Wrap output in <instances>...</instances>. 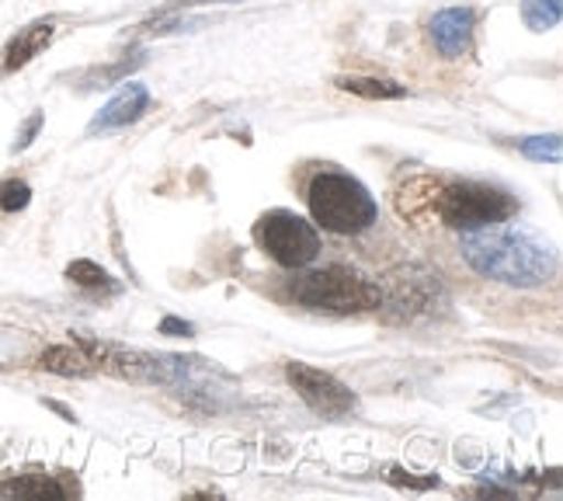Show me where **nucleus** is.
<instances>
[{
    "label": "nucleus",
    "instance_id": "nucleus-1",
    "mask_svg": "<svg viewBox=\"0 0 563 501\" xmlns=\"http://www.w3.org/2000/svg\"><path fill=\"white\" fill-rule=\"evenodd\" d=\"M466 265L484 279L518 290H536L553 279L556 251L543 233L526 224H487L463 233L460 244Z\"/></svg>",
    "mask_w": 563,
    "mask_h": 501
},
{
    "label": "nucleus",
    "instance_id": "nucleus-2",
    "mask_svg": "<svg viewBox=\"0 0 563 501\" xmlns=\"http://www.w3.org/2000/svg\"><path fill=\"white\" fill-rule=\"evenodd\" d=\"M310 213L313 220L331 233H362L376 224V199L352 174L323 171L310 182Z\"/></svg>",
    "mask_w": 563,
    "mask_h": 501
},
{
    "label": "nucleus",
    "instance_id": "nucleus-3",
    "mask_svg": "<svg viewBox=\"0 0 563 501\" xmlns=\"http://www.w3.org/2000/svg\"><path fill=\"white\" fill-rule=\"evenodd\" d=\"M379 286L349 265H328L299 275L292 282V296L310 311L328 314H365L379 307Z\"/></svg>",
    "mask_w": 563,
    "mask_h": 501
},
{
    "label": "nucleus",
    "instance_id": "nucleus-4",
    "mask_svg": "<svg viewBox=\"0 0 563 501\" xmlns=\"http://www.w3.org/2000/svg\"><path fill=\"white\" fill-rule=\"evenodd\" d=\"M518 209V203L505 188L487 185V182H452L439 185L435 195V213L445 227L456 230H476L487 224H501Z\"/></svg>",
    "mask_w": 563,
    "mask_h": 501
},
{
    "label": "nucleus",
    "instance_id": "nucleus-5",
    "mask_svg": "<svg viewBox=\"0 0 563 501\" xmlns=\"http://www.w3.org/2000/svg\"><path fill=\"white\" fill-rule=\"evenodd\" d=\"M262 244L282 269H302L320 254V233L299 213L275 209L262 220Z\"/></svg>",
    "mask_w": 563,
    "mask_h": 501
},
{
    "label": "nucleus",
    "instance_id": "nucleus-6",
    "mask_svg": "<svg viewBox=\"0 0 563 501\" xmlns=\"http://www.w3.org/2000/svg\"><path fill=\"white\" fill-rule=\"evenodd\" d=\"M386 279H389V286L386 293H379V307L386 303L394 320H415L421 314L435 311V303L442 296L439 275H431L421 265H404L397 272H389Z\"/></svg>",
    "mask_w": 563,
    "mask_h": 501
},
{
    "label": "nucleus",
    "instance_id": "nucleus-7",
    "mask_svg": "<svg viewBox=\"0 0 563 501\" xmlns=\"http://www.w3.org/2000/svg\"><path fill=\"white\" fill-rule=\"evenodd\" d=\"M286 377L289 383L296 386V394L302 397L310 411L323 418H344L355 411V394L341 380H334L331 373H323L317 366H307V362H289L286 366Z\"/></svg>",
    "mask_w": 563,
    "mask_h": 501
},
{
    "label": "nucleus",
    "instance_id": "nucleus-8",
    "mask_svg": "<svg viewBox=\"0 0 563 501\" xmlns=\"http://www.w3.org/2000/svg\"><path fill=\"white\" fill-rule=\"evenodd\" d=\"M473 29H476V14L470 8H445L431 18V42L445 59H463L473 50Z\"/></svg>",
    "mask_w": 563,
    "mask_h": 501
},
{
    "label": "nucleus",
    "instance_id": "nucleus-9",
    "mask_svg": "<svg viewBox=\"0 0 563 501\" xmlns=\"http://www.w3.org/2000/svg\"><path fill=\"white\" fill-rule=\"evenodd\" d=\"M146 105H150V91L140 84V80H129L119 87V95L112 101H104L101 105V112L91 119L88 126V133H112V129H122L129 122H136L143 112H146Z\"/></svg>",
    "mask_w": 563,
    "mask_h": 501
},
{
    "label": "nucleus",
    "instance_id": "nucleus-10",
    "mask_svg": "<svg viewBox=\"0 0 563 501\" xmlns=\"http://www.w3.org/2000/svg\"><path fill=\"white\" fill-rule=\"evenodd\" d=\"M56 35V25L53 21H35V25H25L4 50V70H21L25 63H32L42 50L49 46Z\"/></svg>",
    "mask_w": 563,
    "mask_h": 501
},
{
    "label": "nucleus",
    "instance_id": "nucleus-11",
    "mask_svg": "<svg viewBox=\"0 0 563 501\" xmlns=\"http://www.w3.org/2000/svg\"><path fill=\"white\" fill-rule=\"evenodd\" d=\"M42 369L49 373H63V377H88L95 369V359L88 352H80L74 345H53L42 352Z\"/></svg>",
    "mask_w": 563,
    "mask_h": 501
},
{
    "label": "nucleus",
    "instance_id": "nucleus-12",
    "mask_svg": "<svg viewBox=\"0 0 563 501\" xmlns=\"http://www.w3.org/2000/svg\"><path fill=\"white\" fill-rule=\"evenodd\" d=\"M338 87H341V91H349V95L369 98V101H394V98L407 95L404 84L379 80V77H338Z\"/></svg>",
    "mask_w": 563,
    "mask_h": 501
},
{
    "label": "nucleus",
    "instance_id": "nucleus-13",
    "mask_svg": "<svg viewBox=\"0 0 563 501\" xmlns=\"http://www.w3.org/2000/svg\"><path fill=\"white\" fill-rule=\"evenodd\" d=\"M0 494L4 498H63V488L53 481V477H42V473H25V477H14V481L0 484Z\"/></svg>",
    "mask_w": 563,
    "mask_h": 501
},
{
    "label": "nucleus",
    "instance_id": "nucleus-14",
    "mask_svg": "<svg viewBox=\"0 0 563 501\" xmlns=\"http://www.w3.org/2000/svg\"><path fill=\"white\" fill-rule=\"evenodd\" d=\"M563 18L560 0H522V21L532 32H553Z\"/></svg>",
    "mask_w": 563,
    "mask_h": 501
},
{
    "label": "nucleus",
    "instance_id": "nucleus-15",
    "mask_svg": "<svg viewBox=\"0 0 563 501\" xmlns=\"http://www.w3.org/2000/svg\"><path fill=\"white\" fill-rule=\"evenodd\" d=\"M67 279L77 282V286H88V290H104V286H112V275H108L101 265H95V261L88 258H77L67 265Z\"/></svg>",
    "mask_w": 563,
    "mask_h": 501
},
{
    "label": "nucleus",
    "instance_id": "nucleus-16",
    "mask_svg": "<svg viewBox=\"0 0 563 501\" xmlns=\"http://www.w3.org/2000/svg\"><path fill=\"white\" fill-rule=\"evenodd\" d=\"M522 154L529 161L556 164L560 154H563V143H560V137H529V140H522Z\"/></svg>",
    "mask_w": 563,
    "mask_h": 501
},
{
    "label": "nucleus",
    "instance_id": "nucleus-17",
    "mask_svg": "<svg viewBox=\"0 0 563 501\" xmlns=\"http://www.w3.org/2000/svg\"><path fill=\"white\" fill-rule=\"evenodd\" d=\"M29 203H32V188L25 182L11 178V182L0 185V209H4V213H18V209H25Z\"/></svg>",
    "mask_w": 563,
    "mask_h": 501
},
{
    "label": "nucleus",
    "instance_id": "nucleus-18",
    "mask_svg": "<svg viewBox=\"0 0 563 501\" xmlns=\"http://www.w3.org/2000/svg\"><path fill=\"white\" fill-rule=\"evenodd\" d=\"M389 481L394 484H404V488H415V491H428V488H439V477H407L404 470H389Z\"/></svg>",
    "mask_w": 563,
    "mask_h": 501
},
{
    "label": "nucleus",
    "instance_id": "nucleus-19",
    "mask_svg": "<svg viewBox=\"0 0 563 501\" xmlns=\"http://www.w3.org/2000/svg\"><path fill=\"white\" fill-rule=\"evenodd\" d=\"M38 126H42V116L35 112V116L29 119V126H25V129H21V137H18V143H14V146H18V150H25V146L32 143V137L38 133Z\"/></svg>",
    "mask_w": 563,
    "mask_h": 501
},
{
    "label": "nucleus",
    "instance_id": "nucleus-20",
    "mask_svg": "<svg viewBox=\"0 0 563 501\" xmlns=\"http://www.w3.org/2000/svg\"><path fill=\"white\" fill-rule=\"evenodd\" d=\"M161 331H164V335H191V324H185V320H178V317H164V320H161Z\"/></svg>",
    "mask_w": 563,
    "mask_h": 501
}]
</instances>
